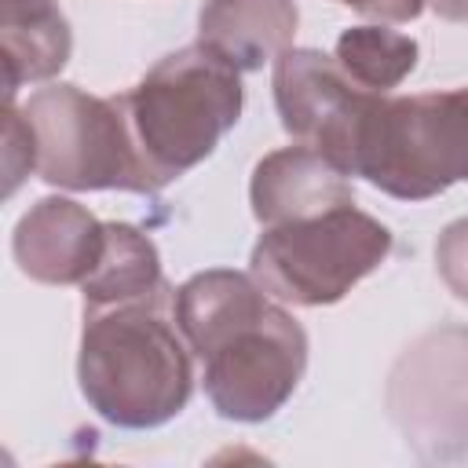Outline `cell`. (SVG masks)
<instances>
[{
  "mask_svg": "<svg viewBox=\"0 0 468 468\" xmlns=\"http://www.w3.org/2000/svg\"><path fill=\"white\" fill-rule=\"evenodd\" d=\"M176 322L219 417L260 424L292 399L307 369V333L252 274L212 267L186 278L176 289Z\"/></svg>",
  "mask_w": 468,
  "mask_h": 468,
  "instance_id": "cell-1",
  "label": "cell"
},
{
  "mask_svg": "<svg viewBox=\"0 0 468 468\" xmlns=\"http://www.w3.org/2000/svg\"><path fill=\"white\" fill-rule=\"evenodd\" d=\"M77 380L117 428H161L194 395V351L176 322V292L84 307Z\"/></svg>",
  "mask_w": 468,
  "mask_h": 468,
  "instance_id": "cell-2",
  "label": "cell"
},
{
  "mask_svg": "<svg viewBox=\"0 0 468 468\" xmlns=\"http://www.w3.org/2000/svg\"><path fill=\"white\" fill-rule=\"evenodd\" d=\"M117 99L161 190L201 165L238 124L245 88L241 69L197 40L165 55L132 91Z\"/></svg>",
  "mask_w": 468,
  "mask_h": 468,
  "instance_id": "cell-3",
  "label": "cell"
},
{
  "mask_svg": "<svg viewBox=\"0 0 468 468\" xmlns=\"http://www.w3.org/2000/svg\"><path fill=\"white\" fill-rule=\"evenodd\" d=\"M344 172L399 201H428L468 179V88L369 91L351 128Z\"/></svg>",
  "mask_w": 468,
  "mask_h": 468,
  "instance_id": "cell-4",
  "label": "cell"
},
{
  "mask_svg": "<svg viewBox=\"0 0 468 468\" xmlns=\"http://www.w3.org/2000/svg\"><path fill=\"white\" fill-rule=\"evenodd\" d=\"M395 249L391 230L355 208L263 227L249 256V274L282 303L325 307L344 300Z\"/></svg>",
  "mask_w": 468,
  "mask_h": 468,
  "instance_id": "cell-5",
  "label": "cell"
},
{
  "mask_svg": "<svg viewBox=\"0 0 468 468\" xmlns=\"http://www.w3.org/2000/svg\"><path fill=\"white\" fill-rule=\"evenodd\" d=\"M22 113L33 128L44 183L62 190H157L117 95L102 99L77 84H48L29 95Z\"/></svg>",
  "mask_w": 468,
  "mask_h": 468,
  "instance_id": "cell-6",
  "label": "cell"
},
{
  "mask_svg": "<svg viewBox=\"0 0 468 468\" xmlns=\"http://www.w3.org/2000/svg\"><path fill=\"white\" fill-rule=\"evenodd\" d=\"M388 410L424 461L468 450V329H439L406 347L388 380Z\"/></svg>",
  "mask_w": 468,
  "mask_h": 468,
  "instance_id": "cell-7",
  "label": "cell"
},
{
  "mask_svg": "<svg viewBox=\"0 0 468 468\" xmlns=\"http://www.w3.org/2000/svg\"><path fill=\"white\" fill-rule=\"evenodd\" d=\"M366 95L369 88L355 84L325 51L285 48L274 58V106L282 128L296 143H307L325 154L340 172Z\"/></svg>",
  "mask_w": 468,
  "mask_h": 468,
  "instance_id": "cell-8",
  "label": "cell"
},
{
  "mask_svg": "<svg viewBox=\"0 0 468 468\" xmlns=\"http://www.w3.org/2000/svg\"><path fill=\"white\" fill-rule=\"evenodd\" d=\"M106 249V223L69 197H40L15 223L11 252L26 278L44 285H80Z\"/></svg>",
  "mask_w": 468,
  "mask_h": 468,
  "instance_id": "cell-9",
  "label": "cell"
},
{
  "mask_svg": "<svg viewBox=\"0 0 468 468\" xmlns=\"http://www.w3.org/2000/svg\"><path fill=\"white\" fill-rule=\"evenodd\" d=\"M249 201L260 227H278L355 205V186L351 176L340 172L325 154L307 143H296L271 150L256 161Z\"/></svg>",
  "mask_w": 468,
  "mask_h": 468,
  "instance_id": "cell-10",
  "label": "cell"
},
{
  "mask_svg": "<svg viewBox=\"0 0 468 468\" xmlns=\"http://www.w3.org/2000/svg\"><path fill=\"white\" fill-rule=\"evenodd\" d=\"M296 0H205L197 40L238 69H263L296 37Z\"/></svg>",
  "mask_w": 468,
  "mask_h": 468,
  "instance_id": "cell-11",
  "label": "cell"
},
{
  "mask_svg": "<svg viewBox=\"0 0 468 468\" xmlns=\"http://www.w3.org/2000/svg\"><path fill=\"white\" fill-rule=\"evenodd\" d=\"M73 51V33L55 0H0V58L4 99L22 84L51 80Z\"/></svg>",
  "mask_w": 468,
  "mask_h": 468,
  "instance_id": "cell-12",
  "label": "cell"
},
{
  "mask_svg": "<svg viewBox=\"0 0 468 468\" xmlns=\"http://www.w3.org/2000/svg\"><path fill=\"white\" fill-rule=\"evenodd\" d=\"M84 307L124 303V300H150L172 292L161 274L157 245L132 223H106V249L95 271L80 282Z\"/></svg>",
  "mask_w": 468,
  "mask_h": 468,
  "instance_id": "cell-13",
  "label": "cell"
},
{
  "mask_svg": "<svg viewBox=\"0 0 468 468\" xmlns=\"http://www.w3.org/2000/svg\"><path fill=\"white\" fill-rule=\"evenodd\" d=\"M417 40L388 29V26H351L336 37V62L340 69L369 88V91H391L417 69Z\"/></svg>",
  "mask_w": 468,
  "mask_h": 468,
  "instance_id": "cell-14",
  "label": "cell"
},
{
  "mask_svg": "<svg viewBox=\"0 0 468 468\" xmlns=\"http://www.w3.org/2000/svg\"><path fill=\"white\" fill-rule=\"evenodd\" d=\"M29 172H37L33 128L26 113L15 110V99H4V194L11 197Z\"/></svg>",
  "mask_w": 468,
  "mask_h": 468,
  "instance_id": "cell-15",
  "label": "cell"
},
{
  "mask_svg": "<svg viewBox=\"0 0 468 468\" xmlns=\"http://www.w3.org/2000/svg\"><path fill=\"white\" fill-rule=\"evenodd\" d=\"M435 267L446 289L468 303V216L446 223L435 238Z\"/></svg>",
  "mask_w": 468,
  "mask_h": 468,
  "instance_id": "cell-16",
  "label": "cell"
},
{
  "mask_svg": "<svg viewBox=\"0 0 468 468\" xmlns=\"http://www.w3.org/2000/svg\"><path fill=\"white\" fill-rule=\"evenodd\" d=\"M358 15H369L377 22H413L424 11V0H336Z\"/></svg>",
  "mask_w": 468,
  "mask_h": 468,
  "instance_id": "cell-17",
  "label": "cell"
},
{
  "mask_svg": "<svg viewBox=\"0 0 468 468\" xmlns=\"http://www.w3.org/2000/svg\"><path fill=\"white\" fill-rule=\"evenodd\" d=\"M424 7H431L446 22H468V0H424Z\"/></svg>",
  "mask_w": 468,
  "mask_h": 468,
  "instance_id": "cell-18",
  "label": "cell"
}]
</instances>
